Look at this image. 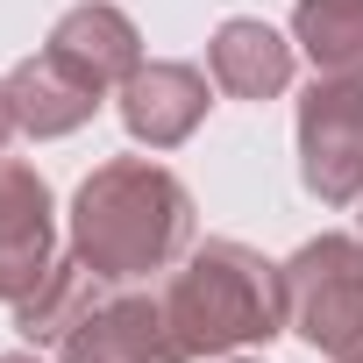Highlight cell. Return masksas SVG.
Here are the masks:
<instances>
[{
  "label": "cell",
  "mask_w": 363,
  "mask_h": 363,
  "mask_svg": "<svg viewBox=\"0 0 363 363\" xmlns=\"http://www.w3.org/2000/svg\"><path fill=\"white\" fill-rule=\"evenodd\" d=\"M207 79H214L228 100H278V93L292 86V43H285L271 22L235 15V22H221L214 43H207Z\"/></svg>",
  "instance_id": "30bf717a"
},
{
  "label": "cell",
  "mask_w": 363,
  "mask_h": 363,
  "mask_svg": "<svg viewBox=\"0 0 363 363\" xmlns=\"http://www.w3.org/2000/svg\"><path fill=\"white\" fill-rule=\"evenodd\" d=\"M50 50H57L72 72H86L100 93H121V86L135 79V65H143V29L114 8V0H79L72 15H57Z\"/></svg>",
  "instance_id": "9c48e42d"
},
{
  "label": "cell",
  "mask_w": 363,
  "mask_h": 363,
  "mask_svg": "<svg viewBox=\"0 0 363 363\" xmlns=\"http://www.w3.org/2000/svg\"><path fill=\"white\" fill-rule=\"evenodd\" d=\"M8 135H22V128H15V100H8V79H0V150H8Z\"/></svg>",
  "instance_id": "4fadbf2b"
},
{
  "label": "cell",
  "mask_w": 363,
  "mask_h": 363,
  "mask_svg": "<svg viewBox=\"0 0 363 363\" xmlns=\"http://www.w3.org/2000/svg\"><path fill=\"white\" fill-rule=\"evenodd\" d=\"M292 43L313 57L320 79H363V0H299Z\"/></svg>",
  "instance_id": "7c38bea8"
},
{
  "label": "cell",
  "mask_w": 363,
  "mask_h": 363,
  "mask_svg": "<svg viewBox=\"0 0 363 363\" xmlns=\"http://www.w3.org/2000/svg\"><path fill=\"white\" fill-rule=\"evenodd\" d=\"M356 235H363V214H356Z\"/></svg>",
  "instance_id": "2e32d148"
},
{
  "label": "cell",
  "mask_w": 363,
  "mask_h": 363,
  "mask_svg": "<svg viewBox=\"0 0 363 363\" xmlns=\"http://www.w3.org/2000/svg\"><path fill=\"white\" fill-rule=\"evenodd\" d=\"M193 250V193L150 157H114L72 193V257L107 285H143Z\"/></svg>",
  "instance_id": "6da1fadb"
},
{
  "label": "cell",
  "mask_w": 363,
  "mask_h": 363,
  "mask_svg": "<svg viewBox=\"0 0 363 363\" xmlns=\"http://www.w3.org/2000/svg\"><path fill=\"white\" fill-rule=\"evenodd\" d=\"M207 72L200 65H186V57H143L135 65V79L121 86V121H128V135L143 143V150H178L200 121H207Z\"/></svg>",
  "instance_id": "52a82bcc"
},
{
  "label": "cell",
  "mask_w": 363,
  "mask_h": 363,
  "mask_svg": "<svg viewBox=\"0 0 363 363\" xmlns=\"http://www.w3.org/2000/svg\"><path fill=\"white\" fill-rule=\"evenodd\" d=\"M57 264V221H50V186L22 157H0V299H29Z\"/></svg>",
  "instance_id": "8992f818"
},
{
  "label": "cell",
  "mask_w": 363,
  "mask_h": 363,
  "mask_svg": "<svg viewBox=\"0 0 363 363\" xmlns=\"http://www.w3.org/2000/svg\"><path fill=\"white\" fill-rule=\"evenodd\" d=\"M164 313L186 356H235L285 328V271L235 235L193 242L164 285Z\"/></svg>",
  "instance_id": "7a4b0ae2"
},
{
  "label": "cell",
  "mask_w": 363,
  "mask_h": 363,
  "mask_svg": "<svg viewBox=\"0 0 363 363\" xmlns=\"http://www.w3.org/2000/svg\"><path fill=\"white\" fill-rule=\"evenodd\" d=\"M100 292H107V278H100L86 257H57L50 278H43L29 299H15V335H22L29 349H57V342L72 335V320H79Z\"/></svg>",
  "instance_id": "8fae6325"
},
{
  "label": "cell",
  "mask_w": 363,
  "mask_h": 363,
  "mask_svg": "<svg viewBox=\"0 0 363 363\" xmlns=\"http://www.w3.org/2000/svg\"><path fill=\"white\" fill-rule=\"evenodd\" d=\"M0 363H43L36 349H8V356H0Z\"/></svg>",
  "instance_id": "5bb4252c"
},
{
  "label": "cell",
  "mask_w": 363,
  "mask_h": 363,
  "mask_svg": "<svg viewBox=\"0 0 363 363\" xmlns=\"http://www.w3.org/2000/svg\"><path fill=\"white\" fill-rule=\"evenodd\" d=\"M285 328L328 363H363V235H313L285 264Z\"/></svg>",
  "instance_id": "3957f363"
},
{
  "label": "cell",
  "mask_w": 363,
  "mask_h": 363,
  "mask_svg": "<svg viewBox=\"0 0 363 363\" xmlns=\"http://www.w3.org/2000/svg\"><path fill=\"white\" fill-rule=\"evenodd\" d=\"M8 100H15V128H22L29 143H57V135L86 128L107 93H100L86 72H72V65L43 43L36 57H22V65L8 72Z\"/></svg>",
  "instance_id": "ba28073f"
},
{
  "label": "cell",
  "mask_w": 363,
  "mask_h": 363,
  "mask_svg": "<svg viewBox=\"0 0 363 363\" xmlns=\"http://www.w3.org/2000/svg\"><path fill=\"white\" fill-rule=\"evenodd\" d=\"M235 363H257V356H235Z\"/></svg>",
  "instance_id": "9a60e30c"
},
{
  "label": "cell",
  "mask_w": 363,
  "mask_h": 363,
  "mask_svg": "<svg viewBox=\"0 0 363 363\" xmlns=\"http://www.w3.org/2000/svg\"><path fill=\"white\" fill-rule=\"evenodd\" d=\"M57 363H193V356L178 349V335H171L164 292L107 285L72 320V335L57 342Z\"/></svg>",
  "instance_id": "5b68a950"
},
{
  "label": "cell",
  "mask_w": 363,
  "mask_h": 363,
  "mask_svg": "<svg viewBox=\"0 0 363 363\" xmlns=\"http://www.w3.org/2000/svg\"><path fill=\"white\" fill-rule=\"evenodd\" d=\"M299 186L320 207L363 200V79H313L299 100Z\"/></svg>",
  "instance_id": "277c9868"
}]
</instances>
